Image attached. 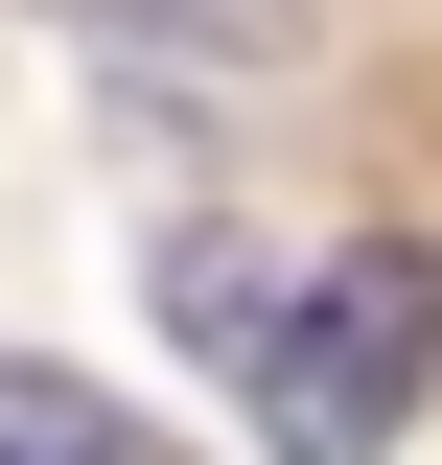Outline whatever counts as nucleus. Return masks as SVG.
I'll return each mask as SVG.
<instances>
[{
    "mask_svg": "<svg viewBox=\"0 0 442 465\" xmlns=\"http://www.w3.org/2000/svg\"><path fill=\"white\" fill-rule=\"evenodd\" d=\"M0 465H164L140 419L94 396V372H47V349H0Z\"/></svg>",
    "mask_w": 442,
    "mask_h": 465,
    "instance_id": "nucleus-2",
    "label": "nucleus"
},
{
    "mask_svg": "<svg viewBox=\"0 0 442 465\" xmlns=\"http://www.w3.org/2000/svg\"><path fill=\"white\" fill-rule=\"evenodd\" d=\"M419 349H442V280H419V256L373 232V256H326V280L279 302V326L233 349V372H256V419H279V465H373L396 419H419Z\"/></svg>",
    "mask_w": 442,
    "mask_h": 465,
    "instance_id": "nucleus-1",
    "label": "nucleus"
},
{
    "mask_svg": "<svg viewBox=\"0 0 442 465\" xmlns=\"http://www.w3.org/2000/svg\"><path fill=\"white\" fill-rule=\"evenodd\" d=\"M94 24H116V47H186V70H256L303 0H94Z\"/></svg>",
    "mask_w": 442,
    "mask_h": 465,
    "instance_id": "nucleus-3",
    "label": "nucleus"
}]
</instances>
